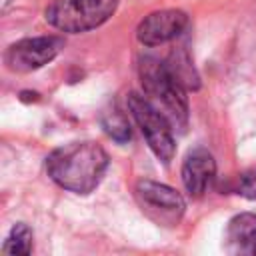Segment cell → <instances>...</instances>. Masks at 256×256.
<instances>
[{
    "mask_svg": "<svg viewBox=\"0 0 256 256\" xmlns=\"http://www.w3.org/2000/svg\"><path fill=\"white\" fill-rule=\"evenodd\" d=\"M166 62H168V66L172 68V72L176 74V78L184 84V88H188V90L200 88V76H198L196 68L192 66V60H190V56L186 54V50H176V52H172Z\"/></svg>",
    "mask_w": 256,
    "mask_h": 256,
    "instance_id": "10",
    "label": "cell"
},
{
    "mask_svg": "<svg viewBox=\"0 0 256 256\" xmlns=\"http://www.w3.org/2000/svg\"><path fill=\"white\" fill-rule=\"evenodd\" d=\"M102 126H104V130H106V134H108L114 142L126 144V142L130 140V126H128L126 116H124L120 110L112 108V110L104 112V116H102Z\"/></svg>",
    "mask_w": 256,
    "mask_h": 256,
    "instance_id": "12",
    "label": "cell"
},
{
    "mask_svg": "<svg viewBox=\"0 0 256 256\" xmlns=\"http://www.w3.org/2000/svg\"><path fill=\"white\" fill-rule=\"evenodd\" d=\"M188 26V16L182 10H158L148 14L136 28V38L144 46H160L178 38Z\"/></svg>",
    "mask_w": 256,
    "mask_h": 256,
    "instance_id": "7",
    "label": "cell"
},
{
    "mask_svg": "<svg viewBox=\"0 0 256 256\" xmlns=\"http://www.w3.org/2000/svg\"><path fill=\"white\" fill-rule=\"evenodd\" d=\"M234 190H236V194H240V196H244L248 200H256V168L244 172L238 178Z\"/></svg>",
    "mask_w": 256,
    "mask_h": 256,
    "instance_id": "13",
    "label": "cell"
},
{
    "mask_svg": "<svg viewBox=\"0 0 256 256\" xmlns=\"http://www.w3.org/2000/svg\"><path fill=\"white\" fill-rule=\"evenodd\" d=\"M2 252L28 256L32 252V230L24 222L14 224L12 230H10V234L6 236L4 244H2Z\"/></svg>",
    "mask_w": 256,
    "mask_h": 256,
    "instance_id": "11",
    "label": "cell"
},
{
    "mask_svg": "<svg viewBox=\"0 0 256 256\" xmlns=\"http://www.w3.org/2000/svg\"><path fill=\"white\" fill-rule=\"evenodd\" d=\"M118 0H52L44 8L46 22L68 34L94 30L110 20Z\"/></svg>",
    "mask_w": 256,
    "mask_h": 256,
    "instance_id": "3",
    "label": "cell"
},
{
    "mask_svg": "<svg viewBox=\"0 0 256 256\" xmlns=\"http://www.w3.org/2000/svg\"><path fill=\"white\" fill-rule=\"evenodd\" d=\"M216 178V160L206 148H196L188 152L182 164V184L186 192L200 198Z\"/></svg>",
    "mask_w": 256,
    "mask_h": 256,
    "instance_id": "8",
    "label": "cell"
},
{
    "mask_svg": "<svg viewBox=\"0 0 256 256\" xmlns=\"http://www.w3.org/2000/svg\"><path fill=\"white\" fill-rule=\"evenodd\" d=\"M126 102H128V110H130L132 118L140 126V130H142L150 150L154 152V156L158 160H162L164 164H170V160L174 158V152H176V142L172 136V124L166 120V116L162 112H158L150 104V100L146 96L130 92Z\"/></svg>",
    "mask_w": 256,
    "mask_h": 256,
    "instance_id": "4",
    "label": "cell"
},
{
    "mask_svg": "<svg viewBox=\"0 0 256 256\" xmlns=\"http://www.w3.org/2000/svg\"><path fill=\"white\" fill-rule=\"evenodd\" d=\"M136 198L142 206V210L154 218L158 224H178L186 204L184 198L180 196V192H176L174 188L154 182V180H140L136 184Z\"/></svg>",
    "mask_w": 256,
    "mask_h": 256,
    "instance_id": "6",
    "label": "cell"
},
{
    "mask_svg": "<svg viewBox=\"0 0 256 256\" xmlns=\"http://www.w3.org/2000/svg\"><path fill=\"white\" fill-rule=\"evenodd\" d=\"M64 42L58 36H36V38H24L8 46L4 54V62L8 70L12 72H34L48 62H52L58 52L62 50Z\"/></svg>",
    "mask_w": 256,
    "mask_h": 256,
    "instance_id": "5",
    "label": "cell"
},
{
    "mask_svg": "<svg viewBox=\"0 0 256 256\" xmlns=\"http://www.w3.org/2000/svg\"><path fill=\"white\" fill-rule=\"evenodd\" d=\"M108 154L96 142H72L52 150L46 158L48 176L64 190L90 194L104 178Z\"/></svg>",
    "mask_w": 256,
    "mask_h": 256,
    "instance_id": "1",
    "label": "cell"
},
{
    "mask_svg": "<svg viewBox=\"0 0 256 256\" xmlns=\"http://www.w3.org/2000/svg\"><path fill=\"white\" fill-rule=\"evenodd\" d=\"M226 240L232 252L256 256V214H236L226 228Z\"/></svg>",
    "mask_w": 256,
    "mask_h": 256,
    "instance_id": "9",
    "label": "cell"
},
{
    "mask_svg": "<svg viewBox=\"0 0 256 256\" xmlns=\"http://www.w3.org/2000/svg\"><path fill=\"white\" fill-rule=\"evenodd\" d=\"M140 82L150 104L166 116L172 128L184 130L188 124V98L184 84L176 78L168 62L144 56L138 64Z\"/></svg>",
    "mask_w": 256,
    "mask_h": 256,
    "instance_id": "2",
    "label": "cell"
}]
</instances>
